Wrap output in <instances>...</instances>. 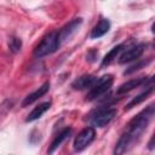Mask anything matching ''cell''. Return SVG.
Instances as JSON below:
<instances>
[{
	"mask_svg": "<svg viewBox=\"0 0 155 155\" xmlns=\"http://www.w3.org/2000/svg\"><path fill=\"white\" fill-rule=\"evenodd\" d=\"M155 113V107L154 104H149L145 109H143L140 113H138L130 122L127 124L126 131L120 136L117 139L115 148H114V154H124L125 151L128 150V148L139 139V137L143 134V132L147 130L150 120L153 119Z\"/></svg>",
	"mask_w": 155,
	"mask_h": 155,
	"instance_id": "1",
	"label": "cell"
},
{
	"mask_svg": "<svg viewBox=\"0 0 155 155\" xmlns=\"http://www.w3.org/2000/svg\"><path fill=\"white\" fill-rule=\"evenodd\" d=\"M58 48H59V45L57 42V31L53 30V31L46 34L41 39V41L34 48L33 54L35 58H42V57H46L48 54H52Z\"/></svg>",
	"mask_w": 155,
	"mask_h": 155,
	"instance_id": "2",
	"label": "cell"
},
{
	"mask_svg": "<svg viewBox=\"0 0 155 155\" xmlns=\"http://www.w3.org/2000/svg\"><path fill=\"white\" fill-rule=\"evenodd\" d=\"M113 82H114V78L110 74H107V75H103L102 78H98L96 80V82L88 88V92L86 94L85 101H87V102L96 101L97 98H99L102 94H104L107 91L110 90Z\"/></svg>",
	"mask_w": 155,
	"mask_h": 155,
	"instance_id": "3",
	"label": "cell"
},
{
	"mask_svg": "<svg viewBox=\"0 0 155 155\" xmlns=\"http://www.w3.org/2000/svg\"><path fill=\"white\" fill-rule=\"evenodd\" d=\"M117 114V110L110 105L99 107L90 115V122L93 127H104L107 126Z\"/></svg>",
	"mask_w": 155,
	"mask_h": 155,
	"instance_id": "4",
	"label": "cell"
},
{
	"mask_svg": "<svg viewBox=\"0 0 155 155\" xmlns=\"http://www.w3.org/2000/svg\"><path fill=\"white\" fill-rule=\"evenodd\" d=\"M96 138V130L93 126H88L85 127L84 130H81L78 136L74 139L73 143V148L75 151H82L85 148H87Z\"/></svg>",
	"mask_w": 155,
	"mask_h": 155,
	"instance_id": "5",
	"label": "cell"
},
{
	"mask_svg": "<svg viewBox=\"0 0 155 155\" xmlns=\"http://www.w3.org/2000/svg\"><path fill=\"white\" fill-rule=\"evenodd\" d=\"M81 24H82V18L78 17V18L71 19L69 23H67L64 27H62L59 29V31H57V42H58L59 47L65 41H68L79 30V28H80Z\"/></svg>",
	"mask_w": 155,
	"mask_h": 155,
	"instance_id": "6",
	"label": "cell"
},
{
	"mask_svg": "<svg viewBox=\"0 0 155 155\" xmlns=\"http://www.w3.org/2000/svg\"><path fill=\"white\" fill-rule=\"evenodd\" d=\"M145 47H147V45L144 42H139V44L133 45L132 47H130L122 54L119 56V59H117L119 64H125V63H130V62L139 59V57L144 53Z\"/></svg>",
	"mask_w": 155,
	"mask_h": 155,
	"instance_id": "7",
	"label": "cell"
},
{
	"mask_svg": "<svg viewBox=\"0 0 155 155\" xmlns=\"http://www.w3.org/2000/svg\"><path fill=\"white\" fill-rule=\"evenodd\" d=\"M153 81V78L151 76H140V78H136V79H131L124 84H121L117 90H116V93L117 94H124V93H127L142 85H145L147 82H151Z\"/></svg>",
	"mask_w": 155,
	"mask_h": 155,
	"instance_id": "8",
	"label": "cell"
},
{
	"mask_svg": "<svg viewBox=\"0 0 155 155\" xmlns=\"http://www.w3.org/2000/svg\"><path fill=\"white\" fill-rule=\"evenodd\" d=\"M48 90H50V81H46V82H44L39 88H36L34 92H31V93H29V94H27V96L24 97V99H23V102H22V107L25 108V107L33 104L35 101H38L39 98H41L42 96H45V94L48 92Z\"/></svg>",
	"mask_w": 155,
	"mask_h": 155,
	"instance_id": "9",
	"label": "cell"
},
{
	"mask_svg": "<svg viewBox=\"0 0 155 155\" xmlns=\"http://www.w3.org/2000/svg\"><path fill=\"white\" fill-rule=\"evenodd\" d=\"M98 78L94 76V75H91V74H84L81 76H79L78 79H75L73 82H71V87L74 90H78V91H82V90H86V88H90L97 80Z\"/></svg>",
	"mask_w": 155,
	"mask_h": 155,
	"instance_id": "10",
	"label": "cell"
},
{
	"mask_svg": "<svg viewBox=\"0 0 155 155\" xmlns=\"http://www.w3.org/2000/svg\"><path fill=\"white\" fill-rule=\"evenodd\" d=\"M71 133H73V128H71V127H65V128H63V130L53 138V140H52L50 148L47 149V153H48V154H52L53 151H56V150L62 145V143H64L67 139H69V137L71 136Z\"/></svg>",
	"mask_w": 155,
	"mask_h": 155,
	"instance_id": "11",
	"label": "cell"
},
{
	"mask_svg": "<svg viewBox=\"0 0 155 155\" xmlns=\"http://www.w3.org/2000/svg\"><path fill=\"white\" fill-rule=\"evenodd\" d=\"M110 29V22L108 18H101L98 21V23L92 28L91 33H90V38L91 39H98L103 35H105Z\"/></svg>",
	"mask_w": 155,
	"mask_h": 155,
	"instance_id": "12",
	"label": "cell"
},
{
	"mask_svg": "<svg viewBox=\"0 0 155 155\" xmlns=\"http://www.w3.org/2000/svg\"><path fill=\"white\" fill-rule=\"evenodd\" d=\"M50 107H51V102H42V103H40L39 105H36V107L28 114V116L25 117V122H33V121L40 119V117L50 109Z\"/></svg>",
	"mask_w": 155,
	"mask_h": 155,
	"instance_id": "13",
	"label": "cell"
},
{
	"mask_svg": "<svg viewBox=\"0 0 155 155\" xmlns=\"http://www.w3.org/2000/svg\"><path fill=\"white\" fill-rule=\"evenodd\" d=\"M125 46H126V44L122 42V44H119V45L114 46L113 48H110V51L103 57V59H102V62H101V68H104V67L109 65V64L120 54V52H122V50H124Z\"/></svg>",
	"mask_w": 155,
	"mask_h": 155,
	"instance_id": "14",
	"label": "cell"
},
{
	"mask_svg": "<svg viewBox=\"0 0 155 155\" xmlns=\"http://www.w3.org/2000/svg\"><path fill=\"white\" fill-rule=\"evenodd\" d=\"M154 92V86H153V84L150 85V86H148V88L145 90V91H143L142 93H139L138 96H136L134 98H132L127 104H126V107H125V110H130V109H132L133 107H136V105H138L139 103H142L143 101H145L151 93Z\"/></svg>",
	"mask_w": 155,
	"mask_h": 155,
	"instance_id": "15",
	"label": "cell"
},
{
	"mask_svg": "<svg viewBox=\"0 0 155 155\" xmlns=\"http://www.w3.org/2000/svg\"><path fill=\"white\" fill-rule=\"evenodd\" d=\"M151 61H153V57H149V58H147V59L138 61L137 63H134V64L130 65L128 68H126L125 71H124V75H130V74H133L134 71H137V70H139V69H142V68H145Z\"/></svg>",
	"mask_w": 155,
	"mask_h": 155,
	"instance_id": "16",
	"label": "cell"
},
{
	"mask_svg": "<svg viewBox=\"0 0 155 155\" xmlns=\"http://www.w3.org/2000/svg\"><path fill=\"white\" fill-rule=\"evenodd\" d=\"M7 45H8V50L12 52V53H18L21 50H22V40L17 36H11L7 41Z\"/></svg>",
	"mask_w": 155,
	"mask_h": 155,
	"instance_id": "17",
	"label": "cell"
},
{
	"mask_svg": "<svg viewBox=\"0 0 155 155\" xmlns=\"http://www.w3.org/2000/svg\"><path fill=\"white\" fill-rule=\"evenodd\" d=\"M97 56H98V51H96V50H90V51L87 52V54H86V59H87L88 62H94L96 58H97Z\"/></svg>",
	"mask_w": 155,
	"mask_h": 155,
	"instance_id": "18",
	"label": "cell"
},
{
	"mask_svg": "<svg viewBox=\"0 0 155 155\" xmlns=\"http://www.w3.org/2000/svg\"><path fill=\"white\" fill-rule=\"evenodd\" d=\"M153 142H154V136H153V137H151V139H150V142H149V143H148V145H149V147H148V148H149V149H150V150H153V149H154V145H153Z\"/></svg>",
	"mask_w": 155,
	"mask_h": 155,
	"instance_id": "19",
	"label": "cell"
}]
</instances>
